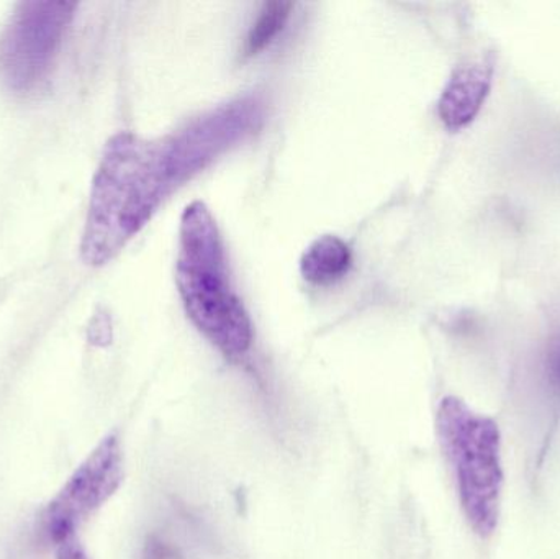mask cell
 Returning a JSON list of instances; mask_svg holds the SVG:
<instances>
[{
  "label": "cell",
  "instance_id": "obj_8",
  "mask_svg": "<svg viewBox=\"0 0 560 559\" xmlns=\"http://www.w3.org/2000/svg\"><path fill=\"white\" fill-rule=\"evenodd\" d=\"M292 2H268L259 10L258 19L253 23L248 36H246L245 46H243V55L246 58L259 55L265 51L279 33L285 28L289 22L290 13H292Z\"/></svg>",
  "mask_w": 560,
  "mask_h": 559
},
{
  "label": "cell",
  "instance_id": "obj_7",
  "mask_svg": "<svg viewBox=\"0 0 560 559\" xmlns=\"http://www.w3.org/2000/svg\"><path fill=\"white\" fill-rule=\"evenodd\" d=\"M352 253L339 236L323 235L312 243L300 259L303 279L313 286H331L348 275Z\"/></svg>",
  "mask_w": 560,
  "mask_h": 559
},
{
  "label": "cell",
  "instance_id": "obj_10",
  "mask_svg": "<svg viewBox=\"0 0 560 559\" xmlns=\"http://www.w3.org/2000/svg\"><path fill=\"white\" fill-rule=\"evenodd\" d=\"M110 324H108L107 317H95L94 322L89 328V338H91L94 345H107L112 338Z\"/></svg>",
  "mask_w": 560,
  "mask_h": 559
},
{
  "label": "cell",
  "instance_id": "obj_2",
  "mask_svg": "<svg viewBox=\"0 0 560 559\" xmlns=\"http://www.w3.org/2000/svg\"><path fill=\"white\" fill-rule=\"evenodd\" d=\"M176 284L187 315L213 347L230 358L248 353L253 322L230 279L219 225L200 200L180 217Z\"/></svg>",
  "mask_w": 560,
  "mask_h": 559
},
{
  "label": "cell",
  "instance_id": "obj_1",
  "mask_svg": "<svg viewBox=\"0 0 560 559\" xmlns=\"http://www.w3.org/2000/svg\"><path fill=\"white\" fill-rule=\"evenodd\" d=\"M187 179L173 135L158 140L115 135L92 183L82 259L91 266L112 261Z\"/></svg>",
  "mask_w": 560,
  "mask_h": 559
},
{
  "label": "cell",
  "instance_id": "obj_5",
  "mask_svg": "<svg viewBox=\"0 0 560 559\" xmlns=\"http://www.w3.org/2000/svg\"><path fill=\"white\" fill-rule=\"evenodd\" d=\"M124 481V452L108 435L75 469L45 515L46 534L55 544L74 535L79 522L104 505Z\"/></svg>",
  "mask_w": 560,
  "mask_h": 559
},
{
  "label": "cell",
  "instance_id": "obj_3",
  "mask_svg": "<svg viewBox=\"0 0 560 559\" xmlns=\"http://www.w3.org/2000/svg\"><path fill=\"white\" fill-rule=\"evenodd\" d=\"M438 436L456 478L460 508L479 537L499 525L503 494L502 436L495 420L446 397L436 417Z\"/></svg>",
  "mask_w": 560,
  "mask_h": 559
},
{
  "label": "cell",
  "instance_id": "obj_9",
  "mask_svg": "<svg viewBox=\"0 0 560 559\" xmlns=\"http://www.w3.org/2000/svg\"><path fill=\"white\" fill-rule=\"evenodd\" d=\"M56 547H58L56 559H89L84 548L75 541L74 535L58 541Z\"/></svg>",
  "mask_w": 560,
  "mask_h": 559
},
{
  "label": "cell",
  "instance_id": "obj_6",
  "mask_svg": "<svg viewBox=\"0 0 560 559\" xmlns=\"http://www.w3.org/2000/svg\"><path fill=\"white\" fill-rule=\"evenodd\" d=\"M492 66L483 61L459 66L438 102V114L451 130L467 127L482 110L492 88Z\"/></svg>",
  "mask_w": 560,
  "mask_h": 559
},
{
  "label": "cell",
  "instance_id": "obj_4",
  "mask_svg": "<svg viewBox=\"0 0 560 559\" xmlns=\"http://www.w3.org/2000/svg\"><path fill=\"white\" fill-rule=\"evenodd\" d=\"M78 3L30 0L16 5L0 33V81L13 94L38 91L51 74Z\"/></svg>",
  "mask_w": 560,
  "mask_h": 559
},
{
  "label": "cell",
  "instance_id": "obj_11",
  "mask_svg": "<svg viewBox=\"0 0 560 559\" xmlns=\"http://www.w3.org/2000/svg\"><path fill=\"white\" fill-rule=\"evenodd\" d=\"M143 559H179L176 558V554L174 550H171L167 545H164L163 541L160 540H151L150 544L147 545V550H144Z\"/></svg>",
  "mask_w": 560,
  "mask_h": 559
}]
</instances>
